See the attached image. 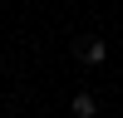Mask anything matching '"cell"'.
Segmentation results:
<instances>
[{"label":"cell","mask_w":123,"mask_h":118,"mask_svg":"<svg viewBox=\"0 0 123 118\" xmlns=\"http://www.w3.org/2000/svg\"><path fill=\"white\" fill-rule=\"evenodd\" d=\"M74 54L84 59V64H104V59H108V44L98 35H84V39H74Z\"/></svg>","instance_id":"1"},{"label":"cell","mask_w":123,"mask_h":118,"mask_svg":"<svg viewBox=\"0 0 123 118\" xmlns=\"http://www.w3.org/2000/svg\"><path fill=\"white\" fill-rule=\"evenodd\" d=\"M69 113H74V118H94V113H98L94 94H74V98H69Z\"/></svg>","instance_id":"2"}]
</instances>
